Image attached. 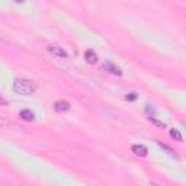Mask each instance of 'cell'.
Here are the masks:
<instances>
[{"instance_id": "7", "label": "cell", "mask_w": 186, "mask_h": 186, "mask_svg": "<svg viewBox=\"0 0 186 186\" xmlns=\"http://www.w3.org/2000/svg\"><path fill=\"white\" fill-rule=\"evenodd\" d=\"M48 49L52 52L54 55H60V57H67V52L60 47H55V45H49Z\"/></svg>"}, {"instance_id": "3", "label": "cell", "mask_w": 186, "mask_h": 186, "mask_svg": "<svg viewBox=\"0 0 186 186\" xmlns=\"http://www.w3.org/2000/svg\"><path fill=\"white\" fill-rule=\"evenodd\" d=\"M132 151L140 156V157H145L148 154V150L147 147H144V145H140V144H135V145H132Z\"/></svg>"}, {"instance_id": "10", "label": "cell", "mask_w": 186, "mask_h": 186, "mask_svg": "<svg viewBox=\"0 0 186 186\" xmlns=\"http://www.w3.org/2000/svg\"><path fill=\"white\" fill-rule=\"evenodd\" d=\"M125 99H126V100H135V99H137V95H135V93H131V95H126Z\"/></svg>"}, {"instance_id": "4", "label": "cell", "mask_w": 186, "mask_h": 186, "mask_svg": "<svg viewBox=\"0 0 186 186\" xmlns=\"http://www.w3.org/2000/svg\"><path fill=\"white\" fill-rule=\"evenodd\" d=\"M19 116H21L23 121H28V122H32V121L35 119V115H33V112H32V110H29V109L21 110V112H19Z\"/></svg>"}, {"instance_id": "5", "label": "cell", "mask_w": 186, "mask_h": 186, "mask_svg": "<svg viewBox=\"0 0 186 186\" xmlns=\"http://www.w3.org/2000/svg\"><path fill=\"white\" fill-rule=\"evenodd\" d=\"M84 58H86V61H87L89 64H95L98 61V55H96V52L93 49H87L84 52Z\"/></svg>"}, {"instance_id": "11", "label": "cell", "mask_w": 186, "mask_h": 186, "mask_svg": "<svg viewBox=\"0 0 186 186\" xmlns=\"http://www.w3.org/2000/svg\"><path fill=\"white\" fill-rule=\"evenodd\" d=\"M6 105H7V100H6L5 98H2V96H0V106H6Z\"/></svg>"}, {"instance_id": "2", "label": "cell", "mask_w": 186, "mask_h": 186, "mask_svg": "<svg viewBox=\"0 0 186 186\" xmlns=\"http://www.w3.org/2000/svg\"><path fill=\"white\" fill-rule=\"evenodd\" d=\"M68 109H70V103L67 100H57L54 103L55 112H67Z\"/></svg>"}, {"instance_id": "6", "label": "cell", "mask_w": 186, "mask_h": 186, "mask_svg": "<svg viewBox=\"0 0 186 186\" xmlns=\"http://www.w3.org/2000/svg\"><path fill=\"white\" fill-rule=\"evenodd\" d=\"M105 68L108 71H110L112 74H116V76H121V74H122V70H121L118 66L112 64V63H106V64H105Z\"/></svg>"}, {"instance_id": "8", "label": "cell", "mask_w": 186, "mask_h": 186, "mask_svg": "<svg viewBox=\"0 0 186 186\" xmlns=\"http://www.w3.org/2000/svg\"><path fill=\"white\" fill-rule=\"evenodd\" d=\"M170 135L175 138L176 141H183V138H182V134L177 131V130H172V131H170Z\"/></svg>"}, {"instance_id": "1", "label": "cell", "mask_w": 186, "mask_h": 186, "mask_svg": "<svg viewBox=\"0 0 186 186\" xmlns=\"http://www.w3.org/2000/svg\"><path fill=\"white\" fill-rule=\"evenodd\" d=\"M13 90L15 93L17 95H32L35 90H37V84L31 80H28V79H16L15 82H13Z\"/></svg>"}, {"instance_id": "9", "label": "cell", "mask_w": 186, "mask_h": 186, "mask_svg": "<svg viewBox=\"0 0 186 186\" xmlns=\"http://www.w3.org/2000/svg\"><path fill=\"white\" fill-rule=\"evenodd\" d=\"M150 122H153L154 125H157L159 128H164V124H163V122H160V121L154 119V118H151V116H150Z\"/></svg>"}]
</instances>
